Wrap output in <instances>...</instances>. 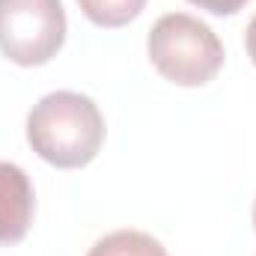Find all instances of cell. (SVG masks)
<instances>
[{
    "mask_svg": "<svg viewBox=\"0 0 256 256\" xmlns=\"http://www.w3.org/2000/svg\"><path fill=\"white\" fill-rule=\"evenodd\" d=\"M30 149L60 170L86 167L104 143V116L98 104L74 90L42 96L27 114Z\"/></svg>",
    "mask_w": 256,
    "mask_h": 256,
    "instance_id": "cell-1",
    "label": "cell"
},
{
    "mask_svg": "<svg viewBox=\"0 0 256 256\" xmlns=\"http://www.w3.org/2000/svg\"><path fill=\"white\" fill-rule=\"evenodd\" d=\"M149 63L176 86H202L208 84L226 60L224 42L218 33L188 12L161 15L146 36Z\"/></svg>",
    "mask_w": 256,
    "mask_h": 256,
    "instance_id": "cell-2",
    "label": "cell"
},
{
    "mask_svg": "<svg viewBox=\"0 0 256 256\" xmlns=\"http://www.w3.org/2000/svg\"><path fill=\"white\" fill-rule=\"evenodd\" d=\"M66 42L63 0H0V54L15 66H45Z\"/></svg>",
    "mask_w": 256,
    "mask_h": 256,
    "instance_id": "cell-3",
    "label": "cell"
},
{
    "mask_svg": "<svg viewBox=\"0 0 256 256\" xmlns=\"http://www.w3.org/2000/svg\"><path fill=\"white\" fill-rule=\"evenodd\" d=\"M33 214L36 191L30 176L12 161H0V248L18 244L30 232Z\"/></svg>",
    "mask_w": 256,
    "mask_h": 256,
    "instance_id": "cell-4",
    "label": "cell"
},
{
    "mask_svg": "<svg viewBox=\"0 0 256 256\" xmlns=\"http://www.w3.org/2000/svg\"><path fill=\"white\" fill-rule=\"evenodd\" d=\"M86 256H170L167 248L143 230H114L98 238Z\"/></svg>",
    "mask_w": 256,
    "mask_h": 256,
    "instance_id": "cell-5",
    "label": "cell"
},
{
    "mask_svg": "<svg viewBox=\"0 0 256 256\" xmlns=\"http://www.w3.org/2000/svg\"><path fill=\"white\" fill-rule=\"evenodd\" d=\"M78 6L96 27L114 30V27H126L128 21H134L143 12L146 0H78Z\"/></svg>",
    "mask_w": 256,
    "mask_h": 256,
    "instance_id": "cell-6",
    "label": "cell"
},
{
    "mask_svg": "<svg viewBox=\"0 0 256 256\" xmlns=\"http://www.w3.org/2000/svg\"><path fill=\"white\" fill-rule=\"evenodd\" d=\"M188 3L212 12V15H236L242 6H248V0H188Z\"/></svg>",
    "mask_w": 256,
    "mask_h": 256,
    "instance_id": "cell-7",
    "label": "cell"
},
{
    "mask_svg": "<svg viewBox=\"0 0 256 256\" xmlns=\"http://www.w3.org/2000/svg\"><path fill=\"white\" fill-rule=\"evenodd\" d=\"M244 48H248L250 63L256 66V15L250 18V24H248V30H244Z\"/></svg>",
    "mask_w": 256,
    "mask_h": 256,
    "instance_id": "cell-8",
    "label": "cell"
},
{
    "mask_svg": "<svg viewBox=\"0 0 256 256\" xmlns=\"http://www.w3.org/2000/svg\"><path fill=\"white\" fill-rule=\"evenodd\" d=\"M254 224H256V206H254Z\"/></svg>",
    "mask_w": 256,
    "mask_h": 256,
    "instance_id": "cell-9",
    "label": "cell"
}]
</instances>
